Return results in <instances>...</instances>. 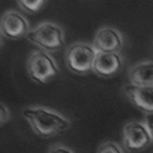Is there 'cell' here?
<instances>
[{"label": "cell", "instance_id": "30bf717a", "mask_svg": "<svg viewBox=\"0 0 153 153\" xmlns=\"http://www.w3.org/2000/svg\"><path fill=\"white\" fill-rule=\"evenodd\" d=\"M131 85H153V61H142L128 72Z\"/></svg>", "mask_w": 153, "mask_h": 153}, {"label": "cell", "instance_id": "8992f818", "mask_svg": "<svg viewBox=\"0 0 153 153\" xmlns=\"http://www.w3.org/2000/svg\"><path fill=\"white\" fill-rule=\"evenodd\" d=\"M0 30L4 39L18 40L24 36H28L32 29L25 15L15 10H10L0 17Z\"/></svg>", "mask_w": 153, "mask_h": 153}, {"label": "cell", "instance_id": "52a82bcc", "mask_svg": "<svg viewBox=\"0 0 153 153\" xmlns=\"http://www.w3.org/2000/svg\"><path fill=\"white\" fill-rule=\"evenodd\" d=\"M124 39L120 30L113 26H102L95 32L93 46L98 53H120Z\"/></svg>", "mask_w": 153, "mask_h": 153}, {"label": "cell", "instance_id": "3957f363", "mask_svg": "<svg viewBox=\"0 0 153 153\" xmlns=\"http://www.w3.org/2000/svg\"><path fill=\"white\" fill-rule=\"evenodd\" d=\"M26 73L36 84H47L58 76L59 68L50 54L37 50L33 51L26 59Z\"/></svg>", "mask_w": 153, "mask_h": 153}, {"label": "cell", "instance_id": "6da1fadb", "mask_svg": "<svg viewBox=\"0 0 153 153\" xmlns=\"http://www.w3.org/2000/svg\"><path fill=\"white\" fill-rule=\"evenodd\" d=\"M32 131L40 138H51L71 127V120L46 106H28L22 111Z\"/></svg>", "mask_w": 153, "mask_h": 153}, {"label": "cell", "instance_id": "7c38bea8", "mask_svg": "<svg viewBox=\"0 0 153 153\" xmlns=\"http://www.w3.org/2000/svg\"><path fill=\"white\" fill-rule=\"evenodd\" d=\"M97 153H123L121 148L113 141H106L105 143L98 148V152Z\"/></svg>", "mask_w": 153, "mask_h": 153}, {"label": "cell", "instance_id": "5b68a950", "mask_svg": "<svg viewBox=\"0 0 153 153\" xmlns=\"http://www.w3.org/2000/svg\"><path fill=\"white\" fill-rule=\"evenodd\" d=\"M152 142V135L142 121H130L123 127V146L128 152H141Z\"/></svg>", "mask_w": 153, "mask_h": 153}, {"label": "cell", "instance_id": "8fae6325", "mask_svg": "<svg viewBox=\"0 0 153 153\" xmlns=\"http://www.w3.org/2000/svg\"><path fill=\"white\" fill-rule=\"evenodd\" d=\"M48 0H17L18 7L29 14H36L44 8Z\"/></svg>", "mask_w": 153, "mask_h": 153}, {"label": "cell", "instance_id": "4fadbf2b", "mask_svg": "<svg viewBox=\"0 0 153 153\" xmlns=\"http://www.w3.org/2000/svg\"><path fill=\"white\" fill-rule=\"evenodd\" d=\"M11 119V113H10V109H8L3 102H0V126L6 124L8 123Z\"/></svg>", "mask_w": 153, "mask_h": 153}, {"label": "cell", "instance_id": "5bb4252c", "mask_svg": "<svg viewBox=\"0 0 153 153\" xmlns=\"http://www.w3.org/2000/svg\"><path fill=\"white\" fill-rule=\"evenodd\" d=\"M47 153H75V152L65 145H53L51 148H48Z\"/></svg>", "mask_w": 153, "mask_h": 153}, {"label": "cell", "instance_id": "9a60e30c", "mask_svg": "<svg viewBox=\"0 0 153 153\" xmlns=\"http://www.w3.org/2000/svg\"><path fill=\"white\" fill-rule=\"evenodd\" d=\"M146 124V127H148V130H149L150 135H152V139H153V113H148L145 117V121H143Z\"/></svg>", "mask_w": 153, "mask_h": 153}, {"label": "cell", "instance_id": "7a4b0ae2", "mask_svg": "<svg viewBox=\"0 0 153 153\" xmlns=\"http://www.w3.org/2000/svg\"><path fill=\"white\" fill-rule=\"evenodd\" d=\"M98 51L93 43L76 42L65 51V64L68 69L76 75H87L93 72Z\"/></svg>", "mask_w": 153, "mask_h": 153}, {"label": "cell", "instance_id": "9c48e42d", "mask_svg": "<svg viewBox=\"0 0 153 153\" xmlns=\"http://www.w3.org/2000/svg\"><path fill=\"white\" fill-rule=\"evenodd\" d=\"M128 101L143 111L146 114L153 113V85H127L124 88Z\"/></svg>", "mask_w": 153, "mask_h": 153}, {"label": "cell", "instance_id": "2e32d148", "mask_svg": "<svg viewBox=\"0 0 153 153\" xmlns=\"http://www.w3.org/2000/svg\"><path fill=\"white\" fill-rule=\"evenodd\" d=\"M3 44H4V36H3V33H1V30H0V48L3 47Z\"/></svg>", "mask_w": 153, "mask_h": 153}, {"label": "cell", "instance_id": "277c9868", "mask_svg": "<svg viewBox=\"0 0 153 153\" xmlns=\"http://www.w3.org/2000/svg\"><path fill=\"white\" fill-rule=\"evenodd\" d=\"M33 46L46 53H55L65 43V32L55 22H42L26 36Z\"/></svg>", "mask_w": 153, "mask_h": 153}, {"label": "cell", "instance_id": "ba28073f", "mask_svg": "<svg viewBox=\"0 0 153 153\" xmlns=\"http://www.w3.org/2000/svg\"><path fill=\"white\" fill-rule=\"evenodd\" d=\"M123 68V57L120 53H98L93 72L100 77H113Z\"/></svg>", "mask_w": 153, "mask_h": 153}]
</instances>
